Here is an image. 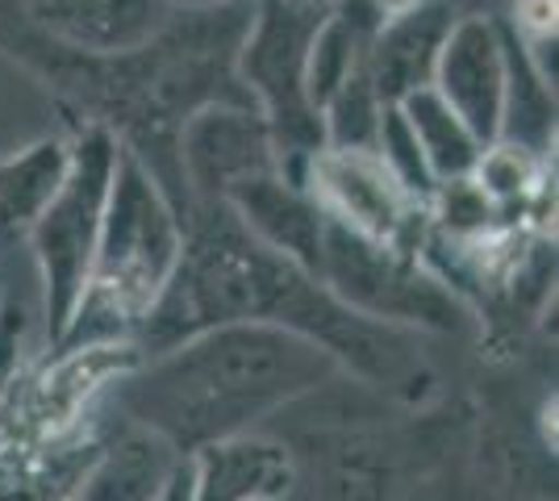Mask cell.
I'll use <instances>...</instances> for the list:
<instances>
[{
	"instance_id": "1",
	"label": "cell",
	"mask_w": 559,
	"mask_h": 501,
	"mask_svg": "<svg viewBox=\"0 0 559 501\" xmlns=\"http://www.w3.org/2000/svg\"><path fill=\"white\" fill-rule=\"evenodd\" d=\"M251 4L201 13L176 9V17L130 55H80L50 43L25 13L0 9V50L17 59L25 72L47 80L71 121H93L109 130L117 146L155 176V184L185 217L188 192L176 164V134L192 114L210 105H251L234 68Z\"/></svg>"
},
{
	"instance_id": "2",
	"label": "cell",
	"mask_w": 559,
	"mask_h": 501,
	"mask_svg": "<svg viewBox=\"0 0 559 501\" xmlns=\"http://www.w3.org/2000/svg\"><path fill=\"white\" fill-rule=\"evenodd\" d=\"M230 322H263L305 334L338 359L343 377L376 389H414V381L426 377L409 334L343 310L313 272L251 239L230 205L192 201L185 210L180 263L134 334V351L151 359L192 334Z\"/></svg>"
},
{
	"instance_id": "3",
	"label": "cell",
	"mask_w": 559,
	"mask_h": 501,
	"mask_svg": "<svg viewBox=\"0 0 559 501\" xmlns=\"http://www.w3.org/2000/svg\"><path fill=\"white\" fill-rule=\"evenodd\" d=\"M338 377V359L313 338L263 322H230L139 359L114 384L121 418L192 455L217 439L251 434Z\"/></svg>"
},
{
	"instance_id": "4",
	"label": "cell",
	"mask_w": 559,
	"mask_h": 501,
	"mask_svg": "<svg viewBox=\"0 0 559 501\" xmlns=\"http://www.w3.org/2000/svg\"><path fill=\"white\" fill-rule=\"evenodd\" d=\"M180 251H185L180 210L134 155L117 151L88 285L55 351L117 347V343L134 347V334L164 297Z\"/></svg>"
},
{
	"instance_id": "5",
	"label": "cell",
	"mask_w": 559,
	"mask_h": 501,
	"mask_svg": "<svg viewBox=\"0 0 559 501\" xmlns=\"http://www.w3.org/2000/svg\"><path fill=\"white\" fill-rule=\"evenodd\" d=\"M326 4L318 0H255L238 43V84L267 121L280 171L305 184V164L326 146L322 114L309 96V43Z\"/></svg>"
},
{
	"instance_id": "6",
	"label": "cell",
	"mask_w": 559,
	"mask_h": 501,
	"mask_svg": "<svg viewBox=\"0 0 559 501\" xmlns=\"http://www.w3.org/2000/svg\"><path fill=\"white\" fill-rule=\"evenodd\" d=\"M68 139V176L55 192V201L25 235L29 251H34V267H38V285H43V318H47L50 347L63 338L71 313L84 297V285H88L100 217H105L117 151H121L114 134L93 121H71Z\"/></svg>"
},
{
	"instance_id": "7",
	"label": "cell",
	"mask_w": 559,
	"mask_h": 501,
	"mask_svg": "<svg viewBox=\"0 0 559 501\" xmlns=\"http://www.w3.org/2000/svg\"><path fill=\"white\" fill-rule=\"evenodd\" d=\"M326 293L364 322L393 331L451 334L464 322V301L430 263L393 242L355 235L326 217V239L318 260Z\"/></svg>"
},
{
	"instance_id": "8",
	"label": "cell",
	"mask_w": 559,
	"mask_h": 501,
	"mask_svg": "<svg viewBox=\"0 0 559 501\" xmlns=\"http://www.w3.org/2000/svg\"><path fill=\"white\" fill-rule=\"evenodd\" d=\"M305 189L313 192L330 222L421 255L430 235V210L396 184V176L380 164L376 151L322 146L305 164Z\"/></svg>"
},
{
	"instance_id": "9",
	"label": "cell",
	"mask_w": 559,
	"mask_h": 501,
	"mask_svg": "<svg viewBox=\"0 0 559 501\" xmlns=\"http://www.w3.org/2000/svg\"><path fill=\"white\" fill-rule=\"evenodd\" d=\"M176 164L192 201H226L242 180L276 171V143L251 105H210L180 126Z\"/></svg>"
},
{
	"instance_id": "10",
	"label": "cell",
	"mask_w": 559,
	"mask_h": 501,
	"mask_svg": "<svg viewBox=\"0 0 559 501\" xmlns=\"http://www.w3.org/2000/svg\"><path fill=\"white\" fill-rule=\"evenodd\" d=\"M430 88L464 118V126L480 143H497L506 121V93H510L506 25L485 13L455 17L439 50Z\"/></svg>"
},
{
	"instance_id": "11",
	"label": "cell",
	"mask_w": 559,
	"mask_h": 501,
	"mask_svg": "<svg viewBox=\"0 0 559 501\" xmlns=\"http://www.w3.org/2000/svg\"><path fill=\"white\" fill-rule=\"evenodd\" d=\"M297 477V455L280 439L251 430L188 455V501H284Z\"/></svg>"
},
{
	"instance_id": "12",
	"label": "cell",
	"mask_w": 559,
	"mask_h": 501,
	"mask_svg": "<svg viewBox=\"0 0 559 501\" xmlns=\"http://www.w3.org/2000/svg\"><path fill=\"white\" fill-rule=\"evenodd\" d=\"M222 205H230V214L242 222V230L255 242L318 276L326 214L305 184H297L293 176H284L276 167V171L242 180Z\"/></svg>"
},
{
	"instance_id": "13",
	"label": "cell",
	"mask_w": 559,
	"mask_h": 501,
	"mask_svg": "<svg viewBox=\"0 0 559 501\" xmlns=\"http://www.w3.org/2000/svg\"><path fill=\"white\" fill-rule=\"evenodd\" d=\"M34 29L80 55H130L146 47L171 17V0H34L25 9Z\"/></svg>"
},
{
	"instance_id": "14",
	"label": "cell",
	"mask_w": 559,
	"mask_h": 501,
	"mask_svg": "<svg viewBox=\"0 0 559 501\" xmlns=\"http://www.w3.org/2000/svg\"><path fill=\"white\" fill-rule=\"evenodd\" d=\"M185 452H176L164 434L121 418L109 439L84 460V473L71 485L68 501H164L185 468Z\"/></svg>"
},
{
	"instance_id": "15",
	"label": "cell",
	"mask_w": 559,
	"mask_h": 501,
	"mask_svg": "<svg viewBox=\"0 0 559 501\" xmlns=\"http://www.w3.org/2000/svg\"><path fill=\"white\" fill-rule=\"evenodd\" d=\"M451 22L455 13L447 0H414L384 22L364 63V75L384 105H396L418 88H430Z\"/></svg>"
},
{
	"instance_id": "16",
	"label": "cell",
	"mask_w": 559,
	"mask_h": 501,
	"mask_svg": "<svg viewBox=\"0 0 559 501\" xmlns=\"http://www.w3.org/2000/svg\"><path fill=\"white\" fill-rule=\"evenodd\" d=\"M71 164L68 134H43L34 143L0 155V235L25 239L43 217Z\"/></svg>"
},
{
	"instance_id": "17",
	"label": "cell",
	"mask_w": 559,
	"mask_h": 501,
	"mask_svg": "<svg viewBox=\"0 0 559 501\" xmlns=\"http://www.w3.org/2000/svg\"><path fill=\"white\" fill-rule=\"evenodd\" d=\"M396 109H401L405 121H409V130H414V139H418L421 155H426V164H430L435 184L464 180V176L476 171L485 143L467 130L464 118H460L435 88L409 93L405 100H396Z\"/></svg>"
},
{
	"instance_id": "18",
	"label": "cell",
	"mask_w": 559,
	"mask_h": 501,
	"mask_svg": "<svg viewBox=\"0 0 559 501\" xmlns=\"http://www.w3.org/2000/svg\"><path fill=\"white\" fill-rule=\"evenodd\" d=\"M380 114H384V100L376 96L368 75L355 72L322 105V139H326V146H338V151H372Z\"/></svg>"
},
{
	"instance_id": "19",
	"label": "cell",
	"mask_w": 559,
	"mask_h": 501,
	"mask_svg": "<svg viewBox=\"0 0 559 501\" xmlns=\"http://www.w3.org/2000/svg\"><path fill=\"white\" fill-rule=\"evenodd\" d=\"M372 151L380 155V164L396 176L401 189L409 192V196H418L421 205H430V196H435L439 184H435V176H430V164H426V155H421L418 139H414L409 121H405V114H401L396 105H384Z\"/></svg>"
},
{
	"instance_id": "20",
	"label": "cell",
	"mask_w": 559,
	"mask_h": 501,
	"mask_svg": "<svg viewBox=\"0 0 559 501\" xmlns=\"http://www.w3.org/2000/svg\"><path fill=\"white\" fill-rule=\"evenodd\" d=\"M472 180L480 184V192L497 205V214L506 205L526 201L538 184V155H531L526 146L513 143H492L480 151V164L472 171Z\"/></svg>"
},
{
	"instance_id": "21",
	"label": "cell",
	"mask_w": 559,
	"mask_h": 501,
	"mask_svg": "<svg viewBox=\"0 0 559 501\" xmlns=\"http://www.w3.org/2000/svg\"><path fill=\"white\" fill-rule=\"evenodd\" d=\"M25 331H29V310L0 285V393L13 384L17 368H22Z\"/></svg>"
},
{
	"instance_id": "22",
	"label": "cell",
	"mask_w": 559,
	"mask_h": 501,
	"mask_svg": "<svg viewBox=\"0 0 559 501\" xmlns=\"http://www.w3.org/2000/svg\"><path fill=\"white\" fill-rule=\"evenodd\" d=\"M185 13H201V9H230V4H251V0H171Z\"/></svg>"
},
{
	"instance_id": "23",
	"label": "cell",
	"mask_w": 559,
	"mask_h": 501,
	"mask_svg": "<svg viewBox=\"0 0 559 501\" xmlns=\"http://www.w3.org/2000/svg\"><path fill=\"white\" fill-rule=\"evenodd\" d=\"M164 501H188V460H185V468H180V477H176V485L167 489Z\"/></svg>"
},
{
	"instance_id": "24",
	"label": "cell",
	"mask_w": 559,
	"mask_h": 501,
	"mask_svg": "<svg viewBox=\"0 0 559 501\" xmlns=\"http://www.w3.org/2000/svg\"><path fill=\"white\" fill-rule=\"evenodd\" d=\"M318 4H330V0H318Z\"/></svg>"
},
{
	"instance_id": "25",
	"label": "cell",
	"mask_w": 559,
	"mask_h": 501,
	"mask_svg": "<svg viewBox=\"0 0 559 501\" xmlns=\"http://www.w3.org/2000/svg\"><path fill=\"white\" fill-rule=\"evenodd\" d=\"M59 501H68V498H59Z\"/></svg>"
}]
</instances>
